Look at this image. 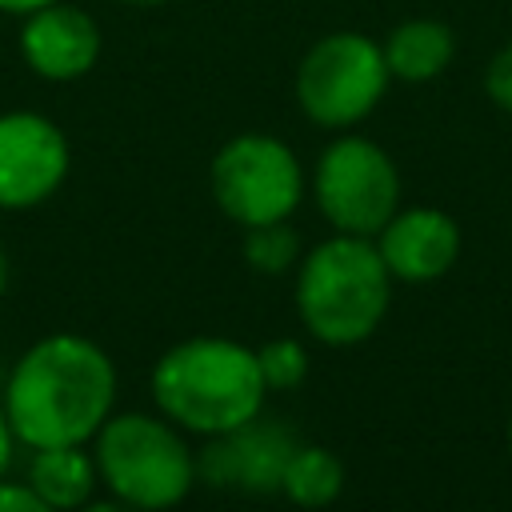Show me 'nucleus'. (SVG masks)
Returning <instances> with one entry per match:
<instances>
[{"label": "nucleus", "mask_w": 512, "mask_h": 512, "mask_svg": "<svg viewBox=\"0 0 512 512\" xmlns=\"http://www.w3.org/2000/svg\"><path fill=\"white\" fill-rule=\"evenodd\" d=\"M96 456L84 452V444H56L36 448L28 464V488L56 512H76L92 500L96 488Z\"/></svg>", "instance_id": "ddd939ff"}, {"label": "nucleus", "mask_w": 512, "mask_h": 512, "mask_svg": "<svg viewBox=\"0 0 512 512\" xmlns=\"http://www.w3.org/2000/svg\"><path fill=\"white\" fill-rule=\"evenodd\" d=\"M484 96L500 108V112H512V40L500 44L488 64H484Z\"/></svg>", "instance_id": "f3484780"}, {"label": "nucleus", "mask_w": 512, "mask_h": 512, "mask_svg": "<svg viewBox=\"0 0 512 512\" xmlns=\"http://www.w3.org/2000/svg\"><path fill=\"white\" fill-rule=\"evenodd\" d=\"M120 4H132V8H156V4H168V0H120Z\"/></svg>", "instance_id": "4be33fe9"}, {"label": "nucleus", "mask_w": 512, "mask_h": 512, "mask_svg": "<svg viewBox=\"0 0 512 512\" xmlns=\"http://www.w3.org/2000/svg\"><path fill=\"white\" fill-rule=\"evenodd\" d=\"M44 4H52V0H0V12L4 16H28V12L44 8Z\"/></svg>", "instance_id": "aec40b11"}, {"label": "nucleus", "mask_w": 512, "mask_h": 512, "mask_svg": "<svg viewBox=\"0 0 512 512\" xmlns=\"http://www.w3.org/2000/svg\"><path fill=\"white\" fill-rule=\"evenodd\" d=\"M388 84L392 76H388L380 40H372L368 32L340 28L308 44V52L296 64L292 88H296L300 112L312 124L348 132L376 112Z\"/></svg>", "instance_id": "39448f33"}, {"label": "nucleus", "mask_w": 512, "mask_h": 512, "mask_svg": "<svg viewBox=\"0 0 512 512\" xmlns=\"http://www.w3.org/2000/svg\"><path fill=\"white\" fill-rule=\"evenodd\" d=\"M72 152L56 120L32 108L0 112V208L44 204L68 176Z\"/></svg>", "instance_id": "6e6552de"}, {"label": "nucleus", "mask_w": 512, "mask_h": 512, "mask_svg": "<svg viewBox=\"0 0 512 512\" xmlns=\"http://www.w3.org/2000/svg\"><path fill=\"white\" fill-rule=\"evenodd\" d=\"M292 452H296V436L284 424L252 416L240 428L212 436V444L196 460V472L216 488L276 492Z\"/></svg>", "instance_id": "9d476101"}, {"label": "nucleus", "mask_w": 512, "mask_h": 512, "mask_svg": "<svg viewBox=\"0 0 512 512\" xmlns=\"http://www.w3.org/2000/svg\"><path fill=\"white\" fill-rule=\"evenodd\" d=\"M96 472L116 500L160 512L188 496L196 480V460L180 432L148 412L108 416L96 432Z\"/></svg>", "instance_id": "20e7f679"}, {"label": "nucleus", "mask_w": 512, "mask_h": 512, "mask_svg": "<svg viewBox=\"0 0 512 512\" xmlns=\"http://www.w3.org/2000/svg\"><path fill=\"white\" fill-rule=\"evenodd\" d=\"M0 512H56V508H48L28 484L0 480Z\"/></svg>", "instance_id": "a211bd4d"}, {"label": "nucleus", "mask_w": 512, "mask_h": 512, "mask_svg": "<svg viewBox=\"0 0 512 512\" xmlns=\"http://www.w3.org/2000/svg\"><path fill=\"white\" fill-rule=\"evenodd\" d=\"M116 368L84 336L60 332L32 344L4 384V416L28 448L84 444L112 416Z\"/></svg>", "instance_id": "f257e3e1"}, {"label": "nucleus", "mask_w": 512, "mask_h": 512, "mask_svg": "<svg viewBox=\"0 0 512 512\" xmlns=\"http://www.w3.org/2000/svg\"><path fill=\"white\" fill-rule=\"evenodd\" d=\"M16 48H20V60L40 80L68 84V80H80L96 68L104 36H100V24L80 4L52 0V4L20 16Z\"/></svg>", "instance_id": "1a4fd4ad"}, {"label": "nucleus", "mask_w": 512, "mask_h": 512, "mask_svg": "<svg viewBox=\"0 0 512 512\" xmlns=\"http://www.w3.org/2000/svg\"><path fill=\"white\" fill-rule=\"evenodd\" d=\"M4 284H8V260H4V252H0V292H4Z\"/></svg>", "instance_id": "5701e85b"}, {"label": "nucleus", "mask_w": 512, "mask_h": 512, "mask_svg": "<svg viewBox=\"0 0 512 512\" xmlns=\"http://www.w3.org/2000/svg\"><path fill=\"white\" fill-rule=\"evenodd\" d=\"M312 196L336 232L376 236L400 208V172L376 140L344 132L320 152Z\"/></svg>", "instance_id": "0eeeda50"}, {"label": "nucleus", "mask_w": 512, "mask_h": 512, "mask_svg": "<svg viewBox=\"0 0 512 512\" xmlns=\"http://www.w3.org/2000/svg\"><path fill=\"white\" fill-rule=\"evenodd\" d=\"M344 488V464L320 448V444H296V452L284 464L280 492L300 508H324Z\"/></svg>", "instance_id": "4468645a"}, {"label": "nucleus", "mask_w": 512, "mask_h": 512, "mask_svg": "<svg viewBox=\"0 0 512 512\" xmlns=\"http://www.w3.org/2000/svg\"><path fill=\"white\" fill-rule=\"evenodd\" d=\"M76 512H140V508H132V504H124V500H88V504L76 508Z\"/></svg>", "instance_id": "412c9836"}, {"label": "nucleus", "mask_w": 512, "mask_h": 512, "mask_svg": "<svg viewBox=\"0 0 512 512\" xmlns=\"http://www.w3.org/2000/svg\"><path fill=\"white\" fill-rule=\"evenodd\" d=\"M220 212L244 228L288 220L304 196V168L296 152L268 132L232 136L208 168Z\"/></svg>", "instance_id": "423d86ee"}, {"label": "nucleus", "mask_w": 512, "mask_h": 512, "mask_svg": "<svg viewBox=\"0 0 512 512\" xmlns=\"http://www.w3.org/2000/svg\"><path fill=\"white\" fill-rule=\"evenodd\" d=\"M508 448H512V420H508Z\"/></svg>", "instance_id": "b1692460"}, {"label": "nucleus", "mask_w": 512, "mask_h": 512, "mask_svg": "<svg viewBox=\"0 0 512 512\" xmlns=\"http://www.w3.org/2000/svg\"><path fill=\"white\" fill-rule=\"evenodd\" d=\"M256 364L268 388L288 392L308 376V352L300 340H268L264 348H256Z\"/></svg>", "instance_id": "dca6fc26"}, {"label": "nucleus", "mask_w": 512, "mask_h": 512, "mask_svg": "<svg viewBox=\"0 0 512 512\" xmlns=\"http://www.w3.org/2000/svg\"><path fill=\"white\" fill-rule=\"evenodd\" d=\"M380 48H384L388 76L400 80V84H428V80L444 76L448 64L456 60V36L436 16H408V20H400L380 40Z\"/></svg>", "instance_id": "f8f14e48"}, {"label": "nucleus", "mask_w": 512, "mask_h": 512, "mask_svg": "<svg viewBox=\"0 0 512 512\" xmlns=\"http://www.w3.org/2000/svg\"><path fill=\"white\" fill-rule=\"evenodd\" d=\"M392 300V272L384 268L372 236L336 232L300 260L296 308L320 344L368 340Z\"/></svg>", "instance_id": "7ed1b4c3"}, {"label": "nucleus", "mask_w": 512, "mask_h": 512, "mask_svg": "<svg viewBox=\"0 0 512 512\" xmlns=\"http://www.w3.org/2000/svg\"><path fill=\"white\" fill-rule=\"evenodd\" d=\"M376 252L396 280L424 284L444 276L460 256V224L440 208H396L376 232Z\"/></svg>", "instance_id": "9b49d317"}, {"label": "nucleus", "mask_w": 512, "mask_h": 512, "mask_svg": "<svg viewBox=\"0 0 512 512\" xmlns=\"http://www.w3.org/2000/svg\"><path fill=\"white\" fill-rule=\"evenodd\" d=\"M12 444H16V436H12V424H8V416L0 408V480H4V472L12 464Z\"/></svg>", "instance_id": "6ab92c4d"}, {"label": "nucleus", "mask_w": 512, "mask_h": 512, "mask_svg": "<svg viewBox=\"0 0 512 512\" xmlns=\"http://www.w3.org/2000/svg\"><path fill=\"white\" fill-rule=\"evenodd\" d=\"M264 392L268 384L260 376L256 352L224 336L184 340L152 368V396L160 412L200 436H220L260 416Z\"/></svg>", "instance_id": "f03ea898"}, {"label": "nucleus", "mask_w": 512, "mask_h": 512, "mask_svg": "<svg viewBox=\"0 0 512 512\" xmlns=\"http://www.w3.org/2000/svg\"><path fill=\"white\" fill-rule=\"evenodd\" d=\"M244 256L252 268L260 272H284L292 260H296V232L276 220V224H256V228H244Z\"/></svg>", "instance_id": "2eb2a0df"}]
</instances>
